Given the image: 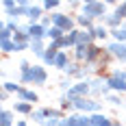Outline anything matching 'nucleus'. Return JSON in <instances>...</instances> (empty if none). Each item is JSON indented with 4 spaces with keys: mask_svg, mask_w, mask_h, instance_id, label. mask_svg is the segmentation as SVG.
<instances>
[{
    "mask_svg": "<svg viewBox=\"0 0 126 126\" xmlns=\"http://www.w3.org/2000/svg\"><path fill=\"white\" fill-rule=\"evenodd\" d=\"M91 126H113V124H111L104 115H94V117H91Z\"/></svg>",
    "mask_w": 126,
    "mask_h": 126,
    "instance_id": "7",
    "label": "nucleus"
},
{
    "mask_svg": "<svg viewBox=\"0 0 126 126\" xmlns=\"http://www.w3.org/2000/svg\"><path fill=\"white\" fill-rule=\"evenodd\" d=\"M109 87L111 89H115V91H126V80H122V78H111L109 80Z\"/></svg>",
    "mask_w": 126,
    "mask_h": 126,
    "instance_id": "5",
    "label": "nucleus"
},
{
    "mask_svg": "<svg viewBox=\"0 0 126 126\" xmlns=\"http://www.w3.org/2000/svg\"><path fill=\"white\" fill-rule=\"evenodd\" d=\"M39 15H41V11H39V7H35V9L31 7V11H28V17H31V20H35V17H39Z\"/></svg>",
    "mask_w": 126,
    "mask_h": 126,
    "instance_id": "16",
    "label": "nucleus"
},
{
    "mask_svg": "<svg viewBox=\"0 0 126 126\" xmlns=\"http://www.w3.org/2000/svg\"><path fill=\"white\" fill-rule=\"evenodd\" d=\"M33 50L37 52V54H46V52L41 50V44H39V41H33Z\"/></svg>",
    "mask_w": 126,
    "mask_h": 126,
    "instance_id": "21",
    "label": "nucleus"
},
{
    "mask_svg": "<svg viewBox=\"0 0 126 126\" xmlns=\"http://www.w3.org/2000/svg\"><path fill=\"white\" fill-rule=\"evenodd\" d=\"M2 48H4V52H13L15 50V44H11V41H2Z\"/></svg>",
    "mask_w": 126,
    "mask_h": 126,
    "instance_id": "18",
    "label": "nucleus"
},
{
    "mask_svg": "<svg viewBox=\"0 0 126 126\" xmlns=\"http://www.w3.org/2000/svg\"><path fill=\"white\" fill-rule=\"evenodd\" d=\"M89 87H87V83H80V85H76V87L70 89V96L74 98V96H83V94H87Z\"/></svg>",
    "mask_w": 126,
    "mask_h": 126,
    "instance_id": "6",
    "label": "nucleus"
},
{
    "mask_svg": "<svg viewBox=\"0 0 126 126\" xmlns=\"http://www.w3.org/2000/svg\"><path fill=\"white\" fill-rule=\"evenodd\" d=\"M9 124H11V113L2 111V126H9Z\"/></svg>",
    "mask_w": 126,
    "mask_h": 126,
    "instance_id": "15",
    "label": "nucleus"
},
{
    "mask_svg": "<svg viewBox=\"0 0 126 126\" xmlns=\"http://www.w3.org/2000/svg\"><path fill=\"white\" fill-rule=\"evenodd\" d=\"M44 59H46L48 63H54V61H57V57H54V46H50V48H48V52L44 54Z\"/></svg>",
    "mask_w": 126,
    "mask_h": 126,
    "instance_id": "11",
    "label": "nucleus"
},
{
    "mask_svg": "<svg viewBox=\"0 0 126 126\" xmlns=\"http://www.w3.org/2000/svg\"><path fill=\"white\" fill-rule=\"evenodd\" d=\"M109 50L113 52L115 57H120L122 61H126V46H124V44H111V46H109Z\"/></svg>",
    "mask_w": 126,
    "mask_h": 126,
    "instance_id": "4",
    "label": "nucleus"
},
{
    "mask_svg": "<svg viewBox=\"0 0 126 126\" xmlns=\"http://www.w3.org/2000/svg\"><path fill=\"white\" fill-rule=\"evenodd\" d=\"M15 109H17L20 113H28V111H31V104H24V102H20V104H15Z\"/></svg>",
    "mask_w": 126,
    "mask_h": 126,
    "instance_id": "14",
    "label": "nucleus"
},
{
    "mask_svg": "<svg viewBox=\"0 0 126 126\" xmlns=\"http://www.w3.org/2000/svg\"><path fill=\"white\" fill-rule=\"evenodd\" d=\"M89 39H91V35H87V33H78V41H80V44H83V41L87 44Z\"/></svg>",
    "mask_w": 126,
    "mask_h": 126,
    "instance_id": "20",
    "label": "nucleus"
},
{
    "mask_svg": "<svg viewBox=\"0 0 126 126\" xmlns=\"http://www.w3.org/2000/svg\"><path fill=\"white\" fill-rule=\"evenodd\" d=\"M4 89H7V91H13V89H15V91H20V87H17V85H13V83H4Z\"/></svg>",
    "mask_w": 126,
    "mask_h": 126,
    "instance_id": "22",
    "label": "nucleus"
},
{
    "mask_svg": "<svg viewBox=\"0 0 126 126\" xmlns=\"http://www.w3.org/2000/svg\"><path fill=\"white\" fill-rule=\"evenodd\" d=\"M104 13V4L102 2H87L85 4V13L83 15H89V17H98Z\"/></svg>",
    "mask_w": 126,
    "mask_h": 126,
    "instance_id": "1",
    "label": "nucleus"
},
{
    "mask_svg": "<svg viewBox=\"0 0 126 126\" xmlns=\"http://www.w3.org/2000/svg\"><path fill=\"white\" fill-rule=\"evenodd\" d=\"M52 17H54V22L61 26V28H70V26H72V20H70V17H63V15H59V13L52 15Z\"/></svg>",
    "mask_w": 126,
    "mask_h": 126,
    "instance_id": "8",
    "label": "nucleus"
},
{
    "mask_svg": "<svg viewBox=\"0 0 126 126\" xmlns=\"http://www.w3.org/2000/svg\"><path fill=\"white\" fill-rule=\"evenodd\" d=\"M31 80L41 85V83L46 80V72H44L41 67H31Z\"/></svg>",
    "mask_w": 126,
    "mask_h": 126,
    "instance_id": "3",
    "label": "nucleus"
},
{
    "mask_svg": "<svg viewBox=\"0 0 126 126\" xmlns=\"http://www.w3.org/2000/svg\"><path fill=\"white\" fill-rule=\"evenodd\" d=\"M104 22H107L109 26H115V24H120V17L113 13V15H107V17H104Z\"/></svg>",
    "mask_w": 126,
    "mask_h": 126,
    "instance_id": "12",
    "label": "nucleus"
},
{
    "mask_svg": "<svg viewBox=\"0 0 126 126\" xmlns=\"http://www.w3.org/2000/svg\"><path fill=\"white\" fill-rule=\"evenodd\" d=\"M52 39H59L61 37V28H50V33H48Z\"/></svg>",
    "mask_w": 126,
    "mask_h": 126,
    "instance_id": "19",
    "label": "nucleus"
},
{
    "mask_svg": "<svg viewBox=\"0 0 126 126\" xmlns=\"http://www.w3.org/2000/svg\"><path fill=\"white\" fill-rule=\"evenodd\" d=\"M46 115H48V111H35V113H33V117H35L37 122H44V117H46Z\"/></svg>",
    "mask_w": 126,
    "mask_h": 126,
    "instance_id": "17",
    "label": "nucleus"
},
{
    "mask_svg": "<svg viewBox=\"0 0 126 126\" xmlns=\"http://www.w3.org/2000/svg\"><path fill=\"white\" fill-rule=\"evenodd\" d=\"M44 7H46V9H54V7H57V2H46Z\"/></svg>",
    "mask_w": 126,
    "mask_h": 126,
    "instance_id": "24",
    "label": "nucleus"
},
{
    "mask_svg": "<svg viewBox=\"0 0 126 126\" xmlns=\"http://www.w3.org/2000/svg\"><path fill=\"white\" fill-rule=\"evenodd\" d=\"M20 96H22L24 100H31V102H35V100H37V96H35L33 91H26V89H20Z\"/></svg>",
    "mask_w": 126,
    "mask_h": 126,
    "instance_id": "9",
    "label": "nucleus"
},
{
    "mask_svg": "<svg viewBox=\"0 0 126 126\" xmlns=\"http://www.w3.org/2000/svg\"><path fill=\"white\" fill-rule=\"evenodd\" d=\"M113 35H115V39H126V26H124V28L113 31Z\"/></svg>",
    "mask_w": 126,
    "mask_h": 126,
    "instance_id": "13",
    "label": "nucleus"
},
{
    "mask_svg": "<svg viewBox=\"0 0 126 126\" xmlns=\"http://www.w3.org/2000/svg\"><path fill=\"white\" fill-rule=\"evenodd\" d=\"M74 107L76 109H85V111H98L100 109L98 102H91V100H74Z\"/></svg>",
    "mask_w": 126,
    "mask_h": 126,
    "instance_id": "2",
    "label": "nucleus"
},
{
    "mask_svg": "<svg viewBox=\"0 0 126 126\" xmlns=\"http://www.w3.org/2000/svg\"><path fill=\"white\" fill-rule=\"evenodd\" d=\"M94 35H96V37H104V35H107V31H104V28H96V33H94Z\"/></svg>",
    "mask_w": 126,
    "mask_h": 126,
    "instance_id": "23",
    "label": "nucleus"
},
{
    "mask_svg": "<svg viewBox=\"0 0 126 126\" xmlns=\"http://www.w3.org/2000/svg\"><path fill=\"white\" fill-rule=\"evenodd\" d=\"M54 65L65 70V67H67V59H65V54H57V61H54Z\"/></svg>",
    "mask_w": 126,
    "mask_h": 126,
    "instance_id": "10",
    "label": "nucleus"
}]
</instances>
